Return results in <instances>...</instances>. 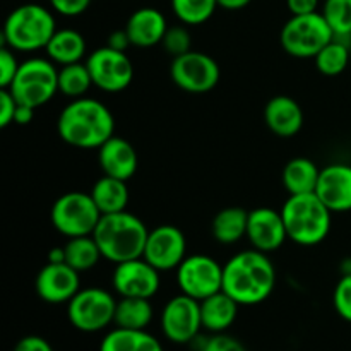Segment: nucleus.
Listing matches in <instances>:
<instances>
[{"mask_svg":"<svg viewBox=\"0 0 351 351\" xmlns=\"http://www.w3.org/2000/svg\"><path fill=\"white\" fill-rule=\"evenodd\" d=\"M201 351H247V350L239 339H235L233 336L225 335V332H219V335L211 336V338L202 345Z\"/></svg>","mask_w":351,"mask_h":351,"instance_id":"obj_37","label":"nucleus"},{"mask_svg":"<svg viewBox=\"0 0 351 351\" xmlns=\"http://www.w3.org/2000/svg\"><path fill=\"white\" fill-rule=\"evenodd\" d=\"M332 40L335 33L321 12L291 16L280 33L281 47L295 58H314Z\"/></svg>","mask_w":351,"mask_h":351,"instance_id":"obj_7","label":"nucleus"},{"mask_svg":"<svg viewBox=\"0 0 351 351\" xmlns=\"http://www.w3.org/2000/svg\"><path fill=\"white\" fill-rule=\"evenodd\" d=\"M247 239L252 249L261 252H274L288 240L287 226L281 211L273 208H257L249 213Z\"/></svg>","mask_w":351,"mask_h":351,"instance_id":"obj_17","label":"nucleus"},{"mask_svg":"<svg viewBox=\"0 0 351 351\" xmlns=\"http://www.w3.org/2000/svg\"><path fill=\"white\" fill-rule=\"evenodd\" d=\"M99 167L108 177L129 180L136 175L139 167V156L132 144L127 139L113 136L98 149Z\"/></svg>","mask_w":351,"mask_h":351,"instance_id":"obj_19","label":"nucleus"},{"mask_svg":"<svg viewBox=\"0 0 351 351\" xmlns=\"http://www.w3.org/2000/svg\"><path fill=\"white\" fill-rule=\"evenodd\" d=\"M101 216L91 194L79 191L60 195L50 211L53 228L67 239L93 235Z\"/></svg>","mask_w":351,"mask_h":351,"instance_id":"obj_8","label":"nucleus"},{"mask_svg":"<svg viewBox=\"0 0 351 351\" xmlns=\"http://www.w3.org/2000/svg\"><path fill=\"white\" fill-rule=\"evenodd\" d=\"M86 40L79 31L75 29H57L51 40L48 41L47 57L53 62L55 65H69L75 62H82L86 57Z\"/></svg>","mask_w":351,"mask_h":351,"instance_id":"obj_25","label":"nucleus"},{"mask_svg":"<svg viewBox=\"0 0 351 351\" xmlns=\"http://www.w3.org/2000/svg\"><path fill=\"white\" fill-rule=\"evenodd\" d=\"M51 10L65 17H77L88 10L91 0H48Z\"/></svg>","mask_w":351,"mask_h":351,"instance_id":"obj_38","label":"nucleus"},{"mask_svg":"<svg viewBox=\"0 0 351 351\" xmlns=\"http://www.w3.org/2000/svg\"><path fill=\"white\" fill-rule=\"evenodd\" d=\"M288 240L302 247H315L328 239L332 213L315 192L290 195L281 208Z\"/></svg>","mask_w":351,"mask_h":351,"instance_id":"obj_4","label":"nucleus"},{"mask_svg":"<svg viewBox=\"0 0 351 351\" xmlns=\"http://www.w3.org/2000/svg\"><path fill=\"white\" fill-rule=\"evenodd\" d=\"M202 329L201 302L189 295H177L161 311V331L168 341L187 345Z\"/></svg>","mask_w":351,"mask_h":351,"instance_id":"obj_13","label":"nucleus"},{"mask_svg":"<svg viewBox=\"0 0 351 351\" xmlns=\"http://www.w3.org/2000/svg\"><path fill=\"white\" fill-rule=\"evenodd\" d=\"M175 17L185 26H199L211 19L218 0H170Z\"/></svg>","mask_w":351,"mask_h":351,"instance_id":"obj_32","label":"nucleus"},{"mask_svg":"<svg viewBox=\"0 0 351 351\" xmlns=\"http://www.w3.org/2000/svg\"><path fill=\"white\" fill-rule=\"evenodd\" d=\"M123 29L129 34L132 47L149 48L161 45L168 29L167 17L154 7H143L130 14Z\"/></svg>","mask_w":351,"mask_h":351,"instance_id":"obj_20","label":"nucleus"},{"mask_svg":"<svg viewBox=\"0 0 351 351\" xmlns=\"http://www.w3.org/2000/svg\"><path fill=\"white\" fill-rule=\"evenodd\" d=\"M12 351H53V348H51V345L45 338L31 335L19 339Z\"/></svg>","mask_w":351,"mask_h":351,"instance_id":"obj_40","label":"nucleus"},{"mask_svg":"<svg viewBox=\"0 0 351 351\" xmlns=\"http://www.w3.org/2000/svg\"><path fill=\"white\" fill-rule=\"evenodd\" d=\"M106 47L113 48V50L117 51H125L127 48L132 47V43H130L129 34H127L125 29H117L108 36V40H106Z\"/></svg>","mask_w":351,"mask_h":351,"instance_id":"obj_42","label":"nucleus"},{"mask_svg":"<svg viewBox=\"0 0 351 351\" xmlns=\"http://www.w3.org/2000/svg\"><path fill=\"white\" fill-rule=\"evenodd\" d=\"M177 283L184 295L202 302L223 290V266L211 256H187L177 267Z\"/></svg>","mask_w":351,"mask_h":351,"instance_id":"obj_11","label":"nucleus"},{"mask_svg":"<svg viewBox=\"0 0 351 351\" xmlns=\"http://www.w3.org/2000/svg\"><path fill=\"white\" fill-rule=\"evenodd\" d=\"M48 263H65L64 247H60V249H51L50 254H48Z\"/></svg>","mask_w":351,"mask_h":351,"instance_id":"obj_45","label":"nucleus"},{"mask_svg":"<svg viewBox=\"0 0 351 351\" xmlns=\"http://www.w3.org/2000/svg\"><path fill=\"white\" fill-rule=\"evenodd\" d=\"M350 40H343V38H335L329 41L321 51L314 57L315 67L321 74L329 75H339L341 72L346 71L350 64Z\"/></svg>","mask_w":351,"mask_h":351,"instance_id":"obj_30","label":"nucleus"},{"mask_svg":"<svg viewBox=\"0 0 351 351\" xmlns=\"http://www.w3.org/2000/svg\"><path fill=\"white\" fill-rule=\"evenodd\" d=\"M57 132L69 146L99 149L115 136V119L105 103L82 96L64 106L57 120Z\"/></svg>","mask_w":351,"mask_h":351,"instance_id":"obj_2","label":"nucleus"},{"mask_svg":"<svg viewBox=\"0 0 351 351\" xmlns=\"http://www.w3.org/2000/svg\"><path fill=\"white\" fill-rule=\"evenodd\" d=\"M99 351H165L153 335L143 329L115 328L101 339Z\"/></svg>","mask_w":351,"mask_h":351,"instance_id":"obj_26","label":"nucleus"},{"mask_svg":"<svg viewBox=\"0 0 351 351\" xmlns=\"http://www.w3.org/2000/svg\"><path fill=\"white\" fill-rule=\"evenodd\" d=\"M93 86L91 74L88 71L86 62L62 65L58 69V93L71 99H77L86 96Z\"/></svg>","mask_w":351,"mask_h":351,"instance_id":"obj_31","label":"nucleus"},{"mask_svg":"<svg viewBox=\"0 0 351 351\" xmlns=\"http://www.w3.org/2000/svg\"><path fill=\"white\" fill-rule=\"evenodd\" d=\"M350 47H351V36H350Z\"/></svg>","mask_w":351,"mask_h":351,"instance_id":"obj_46","label":"nucleus"},{"mask_svg":"<svg viewBox=\"0 0 351 351\" xmlns=\"http://www.w3.org/2000/svg\"><path fill=\"white\" fill-rule=\"evenodd\" d=\"M332 305L336 314L346 322H351V273H345L338 281L332 293Z\"/></svg>","mask_w":351,"mask_h":351,"instance_id":"obj_35","label":"nucleus"},{"mask_svg":"<svg viewBox=\"0 0 351 351\" xmlns=\"http://www.w3.org/2000/svg\"><path fill=\"white\" fill-rule=\"evenodd\" d=\"M7 89L12 93L19 105L31 106L34 110L47 105L58 93L57 65L50 58H27L21 62L19 71Z\"/></svg>","mask_w":351,"mask_h":351,"instance_id":"obj_6","label":"nucleus"},{"mask_svg":"<svg viewBox=\"0 0 351 351\" xmlns=\"http://www.w3.org/2000/svg\"><path fill=\"white\" fill-rule=\"evenodd\" d=\"M239 307L240 305L223 290L204 298L201 302L202 329L213 332V335L228 331L233 322L237 321Z\"/></svg>","mask_w":351,"mask_h":351,"instance_id":"obj_22","label":"nucleus"},{"mask_svg":"<svg viewBox=\"0 0 351 351\" xmlns=\"http://www.w3.org/2000/svg\"><path fill=\"white\" fill-rule=\"evenodd\" d=\"M170 77L182 91L202 95L218 86L221 71L211 55L191 50L171 60Z\"/></svg>","mask_w":351,"mask_h":351,"instance_id":"obj_10","label":"nucleus"},{"mask_svg":"<svg viewBox=\"0 0 351 351\" xmlns=\"http://www.w3.org/2000/svg\"><path fill=\"white\" fill-rule=\"evenodd\" d=\"M249 213L242 208H225L213 218L211 233L216 242L223 245H233L247 237Z\"/></svg>","mask_w":351,"mask_h":351,"instance_id":"obj_27","label":"nucleus"},{"mask_svg":"<svg viewBox=\"0 0 351 351\" xmlns=\"http://www.w3.org/2000/svg\"><path fill=\"white\" fill-rule=\"evenodd\" d=\"M79 271L67 263H48L38 273L34 281L36 295L47 304H69L81 290Z\"/></svg>","mask_w":351,"mask_h":351,"instance_id":"obj_16","label":"nucleus"},{"mask_svg":"<svg viewBox=\"0 0 351 351\" xmlns=\"http://www.w3.org/2000/svg\"><path fill=\"white\" fill-rule=\"evenodd\" d=\"M153 315L154 308L149 298H122L117 302L113 324L115 328L143 331L151 324Z\"/></svg>","mask_w":351,"mask_h":351,"instance_id":"obj_28","label":"nucleus"},{"mask_svg":"<svg viewBox=\"0 0 351 351\" xmlns=\"http://www.w3.org/2000/svg\"><path fill=\"white\" fill-rule=\"evenodd\" d=\"M86 65L93 86L105 93L123 91L134 79V65L125 51H117L106 45L91 51L86 58Z\"/></svg>","mask_w":351,"mask_h":351,"instance_id":"obj_12","label":"nucleus"},{"mask_svg":"<svg viewBox=\"0 0 351 351\" xmlns=\"http://www.w3.org/2000/svg\"><path fill=\"white\" fill-rule=\"evenodd\" d=\"M315 194L331 213L351 211V165L332 163L321 168Z\"/></svg>","mask_w":351,"mask_h":351,"instance_id":"obj_18","label":"nucleus"},{"mask_svg":"<svg viewBox=\"0 0 351 351\" xmlns=\"http://www.w3.org/2000/svg\"><path fill=\"white\" fill-rule=\"evenodd\" d=\"M64 250L65 263L74 267L75 271H79V273H86V271L93 269L103 259L101 250H99L93 235L69 239V242L64 245Z\"/></svg>","mask_w":351,"mask_h":351,"instance_id":"obj_29","label":"nucleus"},{"mask_svg":"<svg viewBox=\"0 0 351 351\" xmlns=\"http://www.w3.org/2000/svg\"><path fill=\"white\" fill-rule=\"evenodd\" d=\"M252 0H218V7L225 10H240L247 7Z\"/></svg>","mask_w":351,"mask_h":351,"instance_id":"obj_44","label":"nucleus"},{"mask_svg":"<svg viewBox=\"0 0 351 351\" xmlns=\"http://www.w3.org/2000/svg\"><path fill=\"white\" fill-rule=\"evenodd\" d=\"M117 300L103 288H82L67 304L69 322L77 331L98 332L115 321Z\"/></svg>","mask_w":351,"mask_h":351,"instance_id":"obj_9","label":"nucleus"},{"mask_svg":"<svg viewBox=\"0 0 351 351\" xmlns=\"http://www.w3.org/2000/svg\"><path fill=\"white\" fill-rule=\"evenodd\" d=\"M21 62L17 60L12 48L2 45L0 48V88H9L19 71Z\"/></svg>","mask_w":351,"mask_h":351,"instance_id":"obj_36","label":"nucleus"},{"mask_svg":"<svg viewBox=\"0 0 351 351\" xmlns=\"http://www.w3.org/2000/svg\"><path fill=\"white\" fill-rule=\"evenodd\" d=\"M165 50L171 55V57H180V55L187 53L192 50V38L191 33L185 26H168L167 33H165L163 41H161Z\"/></svg>","mask_w":351,"mask_h":351,"instance_id":"obj_34","label":"nucleus"},{"mask_svg":"<svg viewBox=\"0 0 351 351\" xmlns=\"http://www.w3.org/2000/svg\"><path fill=\"white\" fill-rule=\"evenodd\" d=\"M33 117H34V108H31V106L17 105L16 115H14V123H17V125H27V123H31Z\"/></svg>","mask_w":351,"mask_h":351,"instance_id":"obj_43","label":"nucleus"},{"mask_svg":"<svg viewBox=\"0 0 351 351\" xmlns=\"http://www.w3.org/2000/svg\"><path fill=\"white\" fill-rule=\"evenodd\" d=\"M149 230L139 216L129 211L103 215L93 232L103 259L113 264L143 257Z\"/></svg>","mask_w":351,"mask_h":351,"instance_id":"obj_3","label":"nucleus"},{"mask_svg":"<svg viewBox=\"0 0 351 351\" xmlns=\"http://www.w3.org/2000/svg\"><path fill=\"white\" fill-rule=\"evenodd\" d=\"M276 287V267L266 252L249 249L223 266V291L239 305H259Z\"/></svg>","mask_w":351,"mask_h":351,"instance_id":"obj_1","label":"nucleus"},{"mask_svg":"<svg viewBox=\"0 0 351 351\" xmlns=\"http://www.w3.org/2000/svg\"><path fill=\"white\" fill-rule=\"evenodd\" d=\"M89 194H91L93 201H95L96 208L99 209L101 215L127 211V206H129L130 194L129 189H127V182L115 177H108V175H103L101 178H98Z\"/></svg>","mask_w":351,"mask_h":351,"instance_id":"obj_24","label":"nucleus"},{"mask_svg":"<svg viewBox=\"0 0 351 351\" xmlns=\"http://www.w3.org/2000/svg\"><path fill=\"white\" fill-rule=\"evenodd\" d=\"M267 129L278 137H295L304 127V110L290 96H274L264 108Z\"/></svg>","mask_w":351,"mask_h":351,"instance_id":"obj_21","label":"nucleus"},{"mask_svg":"<svg viewBox=\"0 0 351 351\" xmlns=\"http://www.w3.org/2000/svg\"><path fill=\"white\" fill-rule=\"evenodd\" d=\"M19 103L12 96L9 89H0V127L5 129L10 123H14V115Z\"/></svg>","mask_w":351,"mask_h":351,"instance_id":"obj_39","label":"nucleus"},{"mask_svg":"<svg viewBox=\"0 0 351 351\" xmlns=\"http://www.w3.org/2000/svg\"><path fill=\"white\" fill-rule=\"evenodd\" d=\"M319 175H321V168L314 161L298 156L285 165L281 182H283L285 191L290 195L312 194L317 189Z\"/></svg>","mask_w":351,"mask_h":351,"instance_id":"obj_23","label":"nucleus"},{"mask_svg":"<svg viewBox=\"0 0 351 351\" xmlns=\"http://www.w3.org/2000/svg\"><path fill=\"white\" fill-rule=\"evenodd\" d=\"M287 7L291 16H304V14L317 12L319 0H287Z\"/></svg>","mask_w":351,"mask_h":351,"instance_id":"obj_41","label":"nucleus"},{"mask_svg":"<svg viewBox=\"0 0 351 351\" xmlns=\"http://www.w3.org/2000/svg\"><path fill=\"white\" fill-rule=\"evenodd\" d=\"M321 14L335 33V38L350 40L351 36V0H324Z\"/></svg>","mask_w":351,"mask_h":351,"instance_id":"obj_33","label":"nucleus"},{"mask_svg":"<svg viewBox=\"0 0 351 351\" xmlns=\"http://www.w3.org/2000/svg\"><path fill=\"white\" fill-rule=\"evenodd\" d=\"M143 257L160 273L177 269L187 257V240L184 232L173 225H161L149 230Z\"/></svg>","mask_w":351,"mask_h":351,"instance_id":"obj_15","label":"nucleus"},{"mask_svg":"<svg viewBox=\"0 0 351 351\" xmlns=\"http://www.w3.org/2000/svg\"><path fill=\"white\" fill-rule=\"evenodd\" d=\"M57 31L53 12L40 3H23L7 16L2 45L14 51H36L47 48Z\"/></svg>","mask_w":351,"mask_h":351,"instance_id":"obj_5","label":"nucleus"},{"mask_svg":"<svg viewBox=\"0 0 351 351\" xmlns=\"http://www.w3.org/2000/svg\"><path fill=\"white\" fill-rule=\"evenodd\" d=\"M160 271L144 257L115 264L112 276L113 290L120 298H153L160 290Z\"/></svg>","mask_w":351,"mask_h":351,"instance_id":"obj_14","label":"nucleus"}]
</instances>
